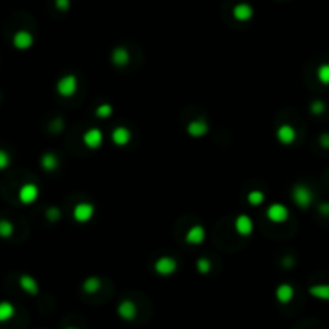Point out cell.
Instances as JSON below:
<instances>
[{
	"instance_id": "cell-11",
	"label": "cell",
	"mask_w": 329,
	"mask_h": 329,
	"mask_svg": "<svg viewBox=\"0 0 329 329\" xmlns=\"http://www.w3.org/2000/svg\"><path fill=\"white\" fill-rule=\"evenodd\" d=\"M206 237V232H205V228L200 224H194L191 226L189 229L186 232V242L189 245H200Z\"/></svg>"
},
{
	"instance_id": "cell-27",
	"label": "cell",
	"mask_w": 329,
	"mask_h": 329,
	"mask_svg": "<svg viewBox=\"0 0 329 329\" xmlns=\"http://www.w3.org/2000/svg\"><path fill=\"white\" fill-rule=\"evenodd\" d=\"M211 269V262L208 260V258H198L197 260V271L200 274H206L210 273Z\"/></svg>"
},
{
	"instance_id": "cell-6",
	"label": "cell",
	"mask_w": 329,
	"mask_h": 329,
	"mask_svg": "<svg viewBox=\"0 0 329 329\" xmlns=\"http://www.w3.org/2000/svg\"><path fill=\"white\" fill-rule=\"evenodd\" d=\"M39 197V187L32 183H26L19 187L18 191V198L23 205H31L34 203Z\"/></svg>"
},
{
	"instance_id": "cell-15",
	"label": "cell",
	"mask_w": 329,
	"mask_h": 329,
	"mask_svg": "<svg viewBox=\"0 0 329 329\" xmlns=\"http://www.w3.org/2000/svg\"><path fill=\"white\" fill-rule=\"evenodd\" d=\"M232 16H234V19H237V21L245 23L254 16V8H252L249 3H237L234 8H232Z\"/></svg>"
},
{
	"instance_id": "cell-29",
	"label": "cell",
	"mask_w": 329,
	"mask_h": 329,
	"mask_svg": "<svg viewBox=\"0 0 329 329\" xmlns=\"http://www.w3.org/2000/svg\"><path fill=\"white\" fill-rule=\"evenodd\" d=\"M10 165V157L5 150H0V170H5Z\"/></svg>"
},
{
	"instance_id": "cell-20",
	"label": "cell",
	"mask_w": 329,
	"mask_h": 329,
	"mask_svg": "<svg viewBox=\"0 0 329 329\" xmlns=\"http://www.w3.org/2000/svg\"><path fill=\"white\" fill-rule=\"evenodd\" d=\"M15 316V307L10 302H0V323H5Z\"/></svg>"
},
{
	"instance_id": "cell-18",
	"label": "cell",
	"mask_w": 329,
	"mask_h": 329,
	"mask_svg": "<svg viewBox=\"0 0 329 329\" xmlns=\"http://www.w3.org/2000/svg\"><path fill=\"white\" fill-rule=\"evenodd\" d=\"M19 287H21L24 292L29 294V295H37L39 294V284L32 276L23 274L21 277H19Z\"/></svg>"
},
{
	"instance_id": "cell-32",
	"label": "cell",
	"mask_w": 329,
	"mask_h": 329,
	"mask_svg": "<svg viewBox=\"0 0 329 329\" xmlns=\"http://www.w3.org/2000/svg\"><path fill=\"white\" fill-rule=\"evenodd\" d=\"M320 144L323 148H329V132H325L320 135Z\"/></svg>"
},
{
	"instance_id": "cell-2",
	"label": "cell",
	"mask_w": 329,
	"mask_h": 329,
	"mask_svg": "<svg viewBox=\"0 0 329 329\" xmlns=\"http://www.w3.org/2000/svg\"><path fill=\"white\" fill-rule=\"evenodd\" d=\"M77 87H79V82H77V77L74 74H66L58 79L57 82V94L65 99H69L77 92Z\"/></svg>"
},
{
	"instance_id": "cell-10",
	"label": "cell",
	"mask_w": 329,
	"mask_h": 329,
	"mask_svg": "<svg viewBox=\"0 0 329 329\" xmlns=\"http://www.w3.org/2000/svg\"><path fill=\"white\" fill-rule=\"evenodd\" d=\"M234 229L239 236L249 237L254 232V221L249 215H239L234 221Z\"/></svg>"
},
{
	"instance_id": "cell-30",
	"label": "cell",
	"mask_w": 329,
	"mask_h": 329,
	"mask_svg": "<svg viewBox=\"0 0 329 329\" xmlns=\"http://www.w3.org/2000/svg\"><path fill=\"white\" fill-rule=\"evenodd\" d=\"M55 6H57L58 10L66 11L71 6V2H69V0H55Z\"/></svg>"
},
{
	"instance_id": "cell-34",
	"label": "cell",
	"mask_w": 329,
	"mask_h": 329,
	"mask_svg": "<svg viewBox=\"0 0 329 329\" xmlns=\"http://www.w3.org/2000/svg\"><path fill=\"white\" fill-rule=\"evenodd\" d=\"M66 329H77V328H66Z\"/></svg>"
},
{
	"instance_id": "cell-21",
	"label": "cell",
	"mask_w": 329,
	"mask_h": 329,
	"mask_svg": "<svg viewBox=\"0 0 329 329\" xmlns=\"http://www.w3.org/2000/svg\"><path fill=\"white\" fill-rule=\"evenodd\" d=\"M41 165H42V168L45 171H54V170H57L58 168V158H57V155H54V153H45L44 157H42V160H41Z\"/></svg>"
},
{
	"instance_id": "cell-13",
	"label": "cell",
	"mask_w": 329,
	"mask_h": 329,
	"mask_svg": "<svg viewBox=\"0 0 329 329\" xmlns=\"http://www.w3.org/2000/svg\"><path fill=\"white\" fill-rule=\"evenodd\" d=\"M116 312H118L120 318H123L125 321H132L137 316V307H135L132 300H123Z\"/></svg>"
},
{
	"instance_id": "cell-14",
	"label": "cell",
	"mask_w": 329,
	"mask_h": 329,
	"mask_svg": "<svg viewBox=\"0 0 329 329\" xmlns=\"http://www.w3.org/2000/svg\"><path fill=\"white\" fill-rule=\"evenodd\" d=\"M208 129H210V126H208V123L206 121L194 120V121L189 123V125H187V134H189L191 137L198 139V137H203V135L208 132Z\"/></svg>"
},
{
	"instance_id": "cell-26",
	"label": "cell",
	"mask_w": 329,
	"mask_h": 329,
	"mask_svg": "<svg viewBox=\"0 0 329 329\" xmlns=\"http://www.w3.org/2000/svg\"><path fill=\"white\" fill-rule=\"evenodd\" d=\"M13 234V224L6 219H0V237H10Z\"/></svg>"
},
{
	"instance_id": "cell-9",
	"label": "cell",
	"mask_w": 329,
	"mask_h": 329,
	"mask_svg": "<svg viewBox=\"0 0 329 329\" xmlns=\"http://www.w3.org/2000/svg\"><path fill=\"white\" fill-rule=\"evenodd\" d=\"M132 139V132L126 126H116L112 131V142L116 147H126Z\"/></svg>"
},
{
	"instance_id": "cell-31",
	"label": "cell",
	"mask_w": 329,
	"mask_h": 329,
	"mask_svg": "<svg viewBox=\"0 0 329 329\" xmlns=\"http://www.w3.org/2000/svg\"><path fill=\"white\" fill-rule=\"evenodd\" d=\"M47 218L50 219V221H57V219L60 218V211H58V208H49Z\"/></svg>"
},
{
	"instance_id": "cell-33",
	"label": "cell",
	"mask_w": 329,
	"mask_h": 329,
	"mask_svg": "<svg viewBox=\"0 0 329 329\" xmlns=\"http://www.w3.org/2000/svg\"><path fill=\"white\" fill-rule=\"evenodd\" d=\"M320 211L325 213V215H329V202H325L320 205Z\"/></svg>"
},
{
	"instance_id": "cell-3",
	"label": "cell",
	"mask_w": 329,
	"mask_h": 329,
	"mask_svg": "<svg viewBox=\"0 0 329 329\" xmlns=\"http://www.w3.org/2000/svg\"><path fill=\"white\" fill-rule=\"evenodd\" d=\"M94 215H95V206L90 202H79L73 208V219L79 224L89 223L94 218Z\"/></svg>"
},
{
	"instance_id": "cell-25",
	"label": "cell",
	"mask_w": 329,
	"mask_h": 329,
	"mask_svg": "<svg viewBox=\"0 0 329 329\" xmlns=\"http://www.w3.org/2000/svg\"><path fill=\"white\" fill-rule=\"evenodd\" d=\"M112 113H113V107L110 105V103H100V105L95 108V116H97V118L105 120V118H110Z\"/></svg>"
},
{
	"instance_id": "cell-19",
	"label": "cell",
	"mask_w": 329,
	"mask_h": 329,
	"mask_svg": "<svg viewBox=\"0 0 329 329\" xmlns=\"http://www.w3.org/2000/svg\"><path fill=\"white\" fill-rule=\"evenodd\" d=\"M308 294L318 300H329V284H316L308 289Z\"/></svg>"
},
{
	"instance_id": "cell-24",
	"label": "cell",
	"mask_w": 329,
	"mask_h": 329,
	"mask_svg": "<svg viewBox=\"0 0 329 329\" xmlns=\"http://www.w3.org/2000/svg\"><path fill=\"white\" fill-rule=\"evenodd\" d=\"M316 77H318V81L321 84H325V86H329V63H323L318 66L316 69Z\"/></svg>"
},
{
	"instance_id": "cell-22",
	"label": "cell",
	"mask_w": 329,
	"mask_h": 329,
	"mask_svg": "<svg viewBox=\"0 0 329 329\" xmlns=\"http://www.w3.org/2000/svg\"><path fill=\"white\" fill-rule=\"evenodd\" d=\"M264 198H266V196H264L263 191H250L247 194V202L252 205V206H260L264 203Z\"/></svg>"
},
{
	"instance_id": "cell-23",
	"label": "cell",
	"mask_w": 329,
	"mask_h": 329,
	"mask_svg": "<svg viewBox=\"0 0 329 329\" xmlns=\"http://www.w3.org/2000/svg\"><path fill=\"white\" fill-rule=\"evenodd\" d=\"M100 286H102V282L99 277H87L82 284V289H84V292H87V294H95L97 290L100 289Z\"/></svg>"
},
{
	"instance_id": "cell-28",
	"label": "cell",
	"mask_w": 329,
	"mask_h": 329,
	"mask_svg": "<svg viewBox=\"0 0 329 329\" xmlns=\"http://www.w3.org/2000/svg\"><path fill=\"white\" fill-rule=\"evenodd\" d=\"M325 110H326V105L321 100H315L312 103V113L313 115H323L325 113Z\"/></svg>"
},
{
	"instance_id": "cell-16",
	"label": "cell",
	"mask_w": 329,
	"mask_h": 329,
	"mask_svg": "<svg viewBox=\"0 0 329 329\" xmlns=\"http://www.w3.org/2000/svg\"><path fill=\"white\" fill-rule=\"evenodd\" d=\"M294 287L290 286V284H287V282H284V284H279V286L276 287V292H274V295H276V300L279 302V303H289L290 300L294 299Z\"/></svg>"
},
{
	"instance_id": "cell-5",
	"label": "cell",
	"mask_w": 329,
	"mask_h": 329,
	"mask_svg": "<svg viewBox=\"0 0 329 329\" xmlns=\"http://www.w3.org/2000/svg\"><path fill=\"white\" fill-rule=\"evenodd\" d=\"M155 273L160 276H171L178 269V262L173 257H160L153 264Z\"/></svg>"
},
{
	"instance_id": "cell-1",
	"label": "cell",
	"mask_w": 329,
	"mask_h": 329,
	"mask_svg": "<svg viewBox=\"0 0 329 329\" xmlns=\"http://www.w3.org/2000/svg\"><path fill=\"white\" fill-rule=\"evenodd\" d=\"M290 197H292L294 203L302 210L310 208L313 203V198H315L312 189L305 184H295L292 187V192H290Z\"/></svg>"
},
{
	"instance_id": "cell-8",
	"label": "cell",
	"mask_w": 329,
	"mask_h": 329,
	"mask_svg": "<svg viewBox=\"0 0 329 329\" xmlns=\"http://www.w3.org/2000/svg\"><path fill=\"white\" fill-rule=\"evenodd\" d=\"M276 139H277V142H279V144H282V145L294 144L295 139H297L295 128L290 126V125H287V123H286V125H281L279 128L276 129Z\"/></svg>"
},
{
	"instance_id": "cell-4",
	"label": "cell",
	"mask_w": 329,
	"mask_h": 329,
	"mask_svg": "<svg viewBox=\"0 0 329 329\" xmlns=\"http://www.w3.org/2000/svg\"><path fill=\"white\" fill-rule=\"evenodd\" d=\"M289 208L282 203H271L266 208V218L274 224H282L289 219Z\"/></svg>"
},
{
	"instance_id": "cell-7",
	"label": "cell",
	"mask_w": 329,
	"mask_h": 329,
	"mask_svg": "<svg viewBox=\"0 0 329 329\" xmlns=\"http://www.w3.org/2000/svg\"><path fill=\"white\" fill-rule=\"evenodd\" d=\"M82 144L90 150H95L103 144V132L99 128H90L82 134Z\"/></svg>"
},
{
	"instance_id": "cell-12",
	"label": "cell",
	"mask_w": 329,
	"mask_h": 329,
	"mask_svg": "<svg viewBox=\"0 0 329 329\" xmlns=\"http://www.w3.org/2000/svg\"><path fill=\"white\" fill-rule=\"evenodd\" d=\"M32 44H34V37L29 31H18L15 36H13V45L18 49V50H28L29 47H32Z\"/></svg>"
},
{
	"instance_id": "cell-17",
	"label": "cell",
	"mask_w": 329,
	"mask_h": 329,
	"mask_svg": "<svg viewBox=\"0 0 329 329\" xmlns=\"http://www.w3.org/2000/svg\"><path fill=\"white\" fill-rule=\"evenodd\" d=\"M131 62V55H129V52L125 49V47H116L113 52H112V63L115 66H126V65Z\"/></svg>"
}]
</instances>
